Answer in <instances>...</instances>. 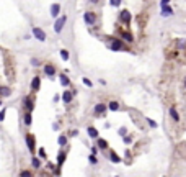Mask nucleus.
<instances>
[{"label":"nucleus","instance_id":"nucleus-1","mask_svg":"<svg viewBox=\"0 0 186 177\" xmlns=\"http://www.w3.org/2000/svg\"><path fill=\"white\" fill-rule=\"evenodd\" d=\"M83 21L88 26H93L96 23V15L93 13V12H85L83 13Z\"/></svg>","mask_w":186,"mask_h":177},{"label":"nucleus","instance_id":"nucleus-2","mask_svg":"<svg viewBox=\"0 0 186 177\" xmlns=\"http://www.w3.org/2000/svg\"><path fill=\"white\" fill-rule=\"evenodd\" d=\"M109 51H114V53H118V51H123V41L118 38H114L111 43H109Z\"/></svg>","mask_w":186,"mask_h":177},{"label":"nucleus","instance_id":"nucleus-3","mask_svg":"<svg viewBox=\"0 0 186 177\" xmlns=\"http://www.w3.org/2000/svg\"><path fill=\"white\" fill-rule=\"evenodd\" d=\"M119 20L123 21L124 25H129L131 20H132V17H131V12L129 10H121L119 12Z\"/></svg>","mask_w":186,"mask_h":177},{"label":"nucleus","instance_id":"nucleus-4","mask_svg":"<svg viewBox=\"0 0 186 177\" xmlns=\"http://www.w3.org/2000/svg\"><path fill=\"white\" fill-rule=\"evenodd\" d=\"M65 21H67V17H65V15H62V17H60L56 23H54V31H56V33H60V31H62L64 25H65Z\"/></svg>","mask_w":186,"mask_h":177},{"label":"nucleus","instance_id":"nucleus-5","mask_svg":"<svg viewBox=\"0 0 186 177\" xmlns=\"http://www.w3.org/2000/svg\"><path fill=\"white\" fill-rule=\"evenodd\" d=\"M33 36H34L36 39H39V41H46V33L42 31L41 28H38V26L33 28Z\"/></svg>","mask_w":186,"mask_h":177},{"label":"nucleus","instance_id":"nucleus-6","mask_svg":"<svg viewBox=\"0 0 186 177\" xmlns=\"http://www.w3.org/2000/svg\"><path fill=\"white\" fill-rule=\"evenodd\" d=\"M108 110V107L105 105V103H96L95 108H93V112H95V115H103Z\"/></svg>","mask_w":186,"mask_h":177},{"label":"nucleus","instance_id":"nucleus-7","mask_svg":"<svg viewBox=\"0 0 186 177\" xmlns=\"http://www.w3.org/2000/svg\"><path fill=\"white\" fill-rule=\"evenodd\" d=\"M44 74L47 75V77H52V75L56 74V67H54L52 64H46L44 66Z\"/></svg>","mask_w":186,"mask_h":177},{"label":"nucleus","instance_id":"nucleus-8","mask_svg":"<svg viewBox=\"0 0 186 177\" xmlns=\"http://www.w3.org/2000/svg\"><path fill=\"white\" fill-rule=\"evenodd\" d=\"M160 8H162V12H160L162 17H172V15H173V8L168 7V5H162Z\"/></svg>","mask_w":186,"mask_h":177},{"label":"nucleus","instance_id":"nucleus-9","mask_svg":"<svg viewBox=\"0 0 186 177\" xmlns=\"http://www.w3.org/2000/svg\"><path fill=\"white\" fill-rule=\"evenodd\" d=\"M87 133H88V136H90V138H93V139H96V138L100 136L98 130H96L95 126H88V128H87Z\"/></svg>","mask_w":186,"mask_h":177},{"label":"nucleus","instance_id":"nucleus-10","mask_svg":"<svg viewBox=\"0 0 186 177\" xmlns=\"http://www.w3.org/2000/svg\"><path fill=\"white\" fill-rule=\"evenodd\" d=\"M170 118H172L173 121H176V123L180 121V113H178V110H176L175 107H170Z\"/></svg>","mask_w":186,"mask_h":177},{"label":"nucleus","instance_id":"nucleus-11","mask_svg":"<svg viewBox=\"0 0 186 177\" xmlns=\"http://www.w3.org/2000/svg\"><path fill=\"white\" fill-rule=\"evenodd\" d=\"M26 144H28V149L29 151H34V136L33 135H26Z\"/></svg>","mask_w":186,"mask_h":177},{"label":"nucleus","instance_id":"nucleus-12","mask_svg":"<svg viewBox=\"0 0 186 177\" xmlns=\"http://www.w3.org/2000/svg\"><path fill=\"white\" fill-rule=\"evenodd\" d=\"M39 85H41V79L36 75V77H33V81H31V89L34 90V92H38L39 90Z\"/></svg>","mask_w":186,"mask_h":177},{"label":"nucleus","instance_id":"nucleus-13","mask_svg":"<svg viewBox=\"0 0 186 177\" xmlns=\"http://www.w3.org/2000/svg\"><path fill=\"white\" fill-rule=\"evenodd\" d=\"M121 38L126 43H134V36H132V33H129V31H123L121 33Z\"/></svg>","mask_w":186,"mask_h":177},{"label":"nucleus","instance_id":"nucleus-14","mask_svg":"<svg viewBox=\"0 0 186 177\" xmlns=\"http://www.w3.org/2000/svg\"><path fill=\"white\" fill-rule=\"evenodd\" d=\"M59 13H60V5L59 4H52V5H51V15L56 18Z\"/></svg>","mask_w":186,"mask_h":177},{"label":"nucleus","instance_id":"nucleus-15","mask_svg":"<svg viewBox=\"0 0 186 177\" xmlns=\"http://www.w3.org/2000/svg\"><path fill=\"white\" fill-rule=\"evenodd\" d=\"M72 99H74V94H70L69 90H65V92L62 94V100H64V103H70V102H72Z\"/></svg>","mask_w":186,"mask_h":177},{"label":"nucleus","instance_id":"nucleus-16","mask_svg":"<svg viewBox=\"0 0 186 177\" xmlns=\"http://www.w3.org/2000/svg\"><path fill=\"white\" fill-rule=\"evenodd\" d=\"M109 159H111V162H114V164H119L121 162V161H123V159H121V157L119 156H118V154H116V152L114 151H109Z\"/></svg>","mask_w":186,"mask_h":177},{"label":"nucleus","instance_id":"nucleus-17","mask_svg":"<svg viewBox=\"0 0 186 177\" xmlns=\"http://www.w3.org/2000/svg\"><path fill=\"white\" fill-rule=\"evenodd\" d=\"M96 144H98V148L100 149H108V141L106 139H103V138H96Z\"/></svg>","mask_w":186,"mask_h":177},{"label":"nucleus","instance_id":"nucleus-18","mask_svg":"<svg viewBox=\"0 0 186 177\" xmlns=\"http://www.w3.org/2000/svg\"><path fill=\"white\" fill-rule=\"evenodd\" d=\"M106 107H108V110H109V112H118V110H119V103L116 102V100H113V102H109V103H108V105H106Z\"/></svg>","mask_w":186,"mask_h":177},{"label":"nucleus","instance_id":"nucleus-19","mask_svg":"<svg viewBox=\"0 0 186 177\" xmlns=\"http://www.w3.org/2000/svg\"><path fill=\"white\" fill-rule=\"evenodd\" d=\"M25 107L28 108V112H31V110L34 108V103H33V100L29 99V97H25Z\"/></svg>","mask_w":186,"mask_h":177},{"label":"nucleus","instance_id":"nucleus-20","mask_svg":"<svg viewBox=\"0 0 186 177\" xmlns=\"http://www.w3.org/2000/svg\"><path fill=\"white\" fill-rule=\"evenodd\" d=\"M60 84H62L64 87H67V85H70V79L67 77L65 74H62V75H60Z\"/></svg>","mask_w":186,"mask_h":177},{"label":"nucleus","instance_id":"nucleus-21","mask_svg":"<svg viewBox=\"0 0 186 177\" xmlns=\"http://www.w3.org/2000/svg\"><path fill=\"white\" fill-rule=\"evenodd\" d=\"M64 161H65V152L64 151H60L59 154H57V164H59V166H62V162Z\"/></svg>","mask_w":186,"mask_h":177},{"label":"nucleus","instance_id":"nucleus-22","mask_svg":"<svg viewBox=\"0 0 186 177\" xmlns=\"http://www.w3.org/2000/svg\"><path fill=\"white\" fill-rule=\"evenodd\" d=\"M10 89H8V87H0V95H2V97H8V95H10Z\"/></svg>","mask_w":186,"mask_h":177},{"label":"nucleus","instance_id":"nucleus-23","mask_svg":"<svg viewBox=\"0 0 186 177\" xmlns=\"http://www.w3.org/2000/svg\"><path fill=\"white\" fill-rule=\"evenodd\" d=\"M176 44L180 49H186V39H176Z\"/></svg>","mask_w":186,"mask_h":177},{"label":"nucleus","instance_id":"nucleus-24","mask_svg":"<svg viewBox=\"0 0 186 177\" xmlns=\"http://www.w3.org/2000/svg\"><path fill=\"white\" fill-rule=\"evenodd\" d=\"M57 143H59V146H65V144H67V136L60 135L59 139H57Z\"/></svg>","mask_w":186,"mask_h":177},{"label":"nucleus","instance_id":"nucleus-25","mask_svg":"<svg viewBox=\"0 0 186 177\" xmlns=\"http://www.w3.org/2000/svg\"><path fill=\"white\" fill-rule=\"evenodd\" d=\"M60 57H62L64 61H69V57H70L69 56V51L67 49H60Z\"/></svg>","mask_w":186,"mask_h":177},{"label":"nucleus","instance_id":"nucleus-26","mask_svg":"<svg viewBox=\"0 0 186 177\" xmlns=\"http://www.w3.org/2000/svg\"><path fill=\"white\" fill-rule=\"evenodd\" d=\"M31 162H33V167H36V169H39V167H41V162H39L38 157H33Z\"/></svg>","mask_w":186,"mask_h":177},{"label":"nucleus","instance_id":"nucleus-27","mask_svg":"<svg viewBox=\"0 0 186 177\" xmlns=\"http://www.w3.org/2000/svg\"><path fill=\"white\" fill-rule=\"evenodd\" d=\"M145 121H147V123L150 125L152 128H157V126H158V125H157V121H155V120H152V118H149V117L145 118Z\"/></svg>","mask_w":186,"mask_h":177},{"label":"nucleus","instance_id":"nucleus-28","mask_svg":"<svg viewBox=\"0 0 186 177\" xmlns=\"http://www.w3.org/2000/svg\"><path fill=\"white\" fill-rule=\"evenodd\" d=\"M118 135H119V136H126V135H127V128L121 126L119 130H118Z\"/></svg>","mask_w":186,"mask_h":177},{"label":"nucleus","instance_id":"nucleus-29","mask_svg":"<svg viewBox=\"0 0 186 177\" xmlns=\"http://www.w3.org/2000/svg\"><path fill=\"white\" fill-rule=\"evenodd\" d=\"M25 125H28V126L31 125V113H29V112L25 115Z\"/></svg>","mask_w":186,"mask_h":177},{"label":"nucleus","instance_id":"nucleus-30","mask_svg":"<svg viewBox=\"0 0 186 177\" xmlns=\"http://www.w3.org/2000/svg\"><path fill=\"white\" fill-rule=\"evenodd\" d=\"M121 2H123V0H109V5H113V7H119Z\"/></svg>","mask_w":186,"mask_h":177},{"label":"nucleus","instance_id":"nucleus-31","mask_svg":"<svg viewBox=\"0 0 186 177\" xmlns=\"http://www.w3.org/2000/svg\"><path fill=\"white\" fill-rule=\"evenodd\" d=\"M88 161H90L91 164H98V159L95 157V154H91V156H88Z\"/></svg>","mask_w":186,"mask_h":177},{"label":"nucleus","instance_id":"nucleus-32","mask_svg":"<svg viewBox=\"0 0 186 177\" xmlns=\"http://www.w3.org/2000/svg\"><path fill=\"white\" fill-rule=\"evenodd\" d=\"M123 138H124V139H123L124 144H131V143H132V138H131V136H127V135H126V136H123Z\"/></svg>","mask_w":186,"mask_h":177},{"label":"nucleus","instance_id":"nucleus-33","mask_svg":"<svg viewBox=\"0 0 186 177\" xmlns=\"http://www.w3.org/2000/svg\"><path fill=\"white\" fill-rule=\"evenodd\" d=\"M82 82H83V84L87 85V87H91V85H93V84H91V81H88L87 77H83V79H82Z\"/></svg>","mask_w":186,"mask_h":177},{"label":"nucleus","instance_id":"nucleus-34","mask_svg":"<svg viewBox=\"0 0 186 177\" xmlns=\"http://www.w3.org/2000/svg\"><path fill=\"white\" fill-rule=\"evenodd\" d=\"M39 156H41V157H46V151H44V148H39Z\"/></svg>","mask_w":186,"mask_h":177},{"label":"nucleus","instance_id":"nucleus-35","mask_svg":"<svg viewBox=\"0 0 186 177\" xmlns=\"http://www.w3.org/2000/svg\"><path fill=\"white\" fill-rule=\"evenodd\" d=\"M4 118H5V110H2L0 112V121H4Z\"/></svg>","mask_w":186,"mask_h":177},{"label":"nucleus","instance_id":"nucleus-36","mask_svg":"<svg viewBox=\"0 0 186 177\" xmlns=\"http://www.w3.org/2000/svg\"><path fill=\"white\" fill-rule=\"evenodd\" d=\"M170 4V0H160V7L162 5H168Z\"/></svg>","mask_w":186,"mask_h":177},{"label":"nucleus","instance_id":"nucleus-37","mask_svg":"<svg viewBox=\"0 0 186 177\" xmlns=\"http://www.w3.org/2000/svg\"><path fill=\"white\" fill-rule=\"evenodd\" d=\"M31 64L33 66H39V61L38 59H31Z\"/></svg>","mask_w":186,"mask_h":177},{"label":"nucleus","instance_id":"nucleus-38","mask_svg":"<svg viewBox=\"0 0 186 177\" xmlns=\"http://www.w3.org/2000/svg\"><path fill=\"white\" fill-rule=\"evenodd\" d=\"M96 152H98V148H96V146H93V148H91V154H96Z\"/></svg>","mask_w":186,"mask_h":177},{"label":"nucleus","instance_id":"nucleus-39","mask_svg":"<svg viewBox=\"0 0 186 177\" xmlns=\"http://www.w3.org/2000/svg\"><path fill=\"white\" fill-rule=\"evenodd\" d=\"M21 176H23V177H28V176H31V172H28V170H25V172H21Z\"/></svg>","mask_w":186,"mask_h":177},{"label":"nucleus","instance_id":"nucleus-40","mask_svg":"<svg viewBox=\"0 0 186 177\" xmlns=\"http://www.w3.org/2000/svg\"><path fill=\"white\" fill-rule=\"evenodd\" d=\"M91 4H98V0H90Z\"/></svg>","mask_w":186,"mask_h":177},{"label":"nucleus","instance_id":"nucleus-41","mask_svg":"<svg viewBox=\"0 0 186 177\" xmlns=\"http://www.w3.org/2000/svg\"><path fill=\"white\" fill-rule=\"evenodd\" d=\"M183 84H185V89H186V77H185V81H183Z\"/></svg>","mask_w":186,"mask_h":177},{"label":"nucleus","instance_id":"nucleus-42","mask_svg":"<svg viewBox=\"0 0 186 177\" xmlns=\"http://www.w3.org/2000/svg\"><path fill=\"white\" fill-rule=\"evenodd\" d=\"M0 105H2V100H0Z\"/></svg>","mask_w":186,"mask_h":177}]
</instances>
